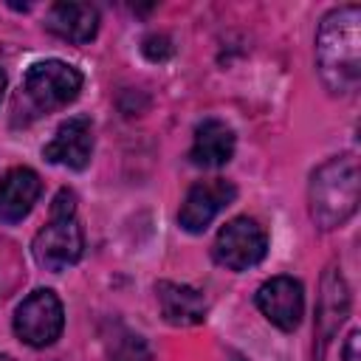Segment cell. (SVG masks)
Wrapping results in <instances>:
<instances>
[{
	"label": "cell",
	"mask_w": 361,
	"mask_h": 361,
	"mask_svg": "<svg viewBox=\"0 0 361 361\" xmlns=\"http://www.w3.org/2000/svg\"><path fill=\"white\" fill-rule=\"evenodd\" d=\"M0 361H14V358H8V355H0Z\"/></svg>",
	"instance_id": "44dd1931"
},
{
	"label": "cell",
	"mask_w": 361,
	"mask_h": 361,
	"mask_svg": "<svg viewBox=\"0 0 361 361\" xmlns=\"http://www.w3.org/2000/svg\"><path fill=\"white\" fill-rule=\"evenodd\" d=\"M42 155L51 164L68 166V169H85L93 155V124L87 116H73L59 124L54 138L45 144Z\"/></svg>",
	"instance_id": "30bf717a"
},
{
	"label": "cell",
	"mask_w": 361,
	"mask_h": 361,
	"mask_svg": "<svg viewBox=\"0 0 361 361\" xmlns=\"http://www.w3.org/2000/svg\"><path fill=\"white\" fill-rule=\"evenodd\" d=\"M113 361H149V353H147V344L138 338V336H124L116 341V347L110 350Z\"/></svg>",
	"instance_id": "9a60e30c"
},
{
	"label": "cell",
	"mask_w": 361,
	"mask_h": 361,
	"mask_svg": "<svg viewBox=\"0 0 361 361\" xmlns=\"http://www.w3.org/2000/svg\"><path fill=\"white\" fill-rule=\"evenodd\" d=\"M82 82L85 79H82L79 68H73L62 59H42L25 71L23 90H25V99L39 113H51V110L71 104L79 96Z\"/></svg>",
	"instance_id": "3957f363"
},
{
	"label": "cell",
	"mask_w": 361,
	"mask_h": 361,
	"mask_svg": "<svg viewBox=\"0 0 361 361\" xmlns=\"http://www.w3.org/2000/svg\"><path fill=\"white\" fill-rule=\"evenodd\" d=\"M3 90H6V71L0 68V99H3Z\"/></svg>",
	"instance_id": "d6986e66"
},
{
	"label": "cell",
	"mask_w": 361,
	"mask_h": 361,
	"mask_svg": "<svg viewBox=\"0 0 361 361\" xmlns=\"http://www.w3.org/2000/svg\"><path fill=\"white\" fill-rule=\"evenodd\" d=\"M350 313V290L347 282L341 276V271L336 265L327 268V274L322 276V293H319V305H316V336H319V350L316 358H324V347L330 344V338L336 336V330L344 324Z\"/></svg>",
	"instance_id": "9c48e42d"
},
{
	"label": "cell",
	"mask_w": 361,
	"mask_h": 361,
	"mask_svg": "<svg viewBox=\"0 0 361 361\" xmlns=\"http://www.w3.org/2000/svg\"><path fill=\"white\" fill-rule=\"evenodd\" d=\"M144 54H147L152 62H158V59H166V56L172 54V45H169V39H166V37L152 34V37H147V39H144Z\"/></svg>",
	"instance_id": "e0dca14e"
},
{
	"label": "cell",
	"mask_w": 361,
	"mask_h": 361,
	"mask_svg": "<svg viewBox=\"0 0 361 361\" xmlns=\"http://www.w3.org/2000/svg\"><path fill=\"white\" fill-rule=\"evenodd\" d=\"M268 251V234L254 217H234L228 220L212 245L214 259L228 271H248L262 262Z\"/></svg>",
	"instance_id": "5b68a950"
},
{
	"label": "cell",
	"mask_w": 361,
	"mask_h": 361,
	"mask_svg": "<svg viewBox=\"0 0 361 361\" xmlns=\"http://www.w3.org/2000/svg\"><path fill=\"white\" fill-rule=\"evenodd\" d=\"M51 217H76V195L71 189H59L51 203Z\"/></svg>",
	"instance_id": "2e32d148"
},
{
	"label": "cell",
	"mask_w": 361,
	"mask_h": 361,
	"mask_svg": "<svg viewBox=\"0 0 361 361\" xmlns=\"http://www.w3.org/2000/svg\"><path fill=\"white\" fill-rule=\"evenodd\" d=\"M361 8L338 6L316 34V68L330 93H353L361 79Z\"/></svg>",
	"instance_id": "6da1fadb"
},
{
	"label": "cell",
	"mask_w": 361,
	"mask_h": 361,
	"mask_svg": "<svg viewBox=\"0 0 361 361\" xmlns=\"http://www.w3.org/2000/svg\"><path fill=\"white\" fill-rule=\"evenodd\" d=\"M307 203L310 217L322 231L344 226L358 209V161L353 155L324 161L310 175Z\"/></svg>",
	"instance_id": "7a4b0ae2"
},
{
	"label": "cell",
	"mask_w": 361,
	"mask_h": 361,
	"mask_svg": "<svg viewBox=\"0 0 361 361\" xmlns=\"http://www.w3.org/2000/svg\"><path fill=\"white\" fill-rule=\"evenodd\" d=\"M155 293H158L161 316L175 327H192L206 319V299L197 288L164 279L155 285Z\"/></svg>",
	"instance_id": "5bb4252c"
},
{
	"label": "cell",
	"mask_w": 361,
	"mask_h": 361,
	"mask_svg": "<svg viewBox=\"0 0 361 361\" xmlns=\"http://www.w3.org/2000/svg\"><path fill=\"white\" fill-rule=\"evenodd\" d=\"M234 155V130L220 118H206L195 127L189 161L203 169H217Z\"/></svg>",
	"instance_id": "4fadbf2b"
},
{
	"label": "cell",
	"mask_w": 361,
	"mask_h": 361,
	"mask_svg": "<svg viewBox=\"0 0 361 361\" xmlns=\"http://www.w3.org/2000/svg\"><path fill=\"white\" fill-rule=\"evenodd\" d=\"M85 234L76 217H51L31 240V254L45 271H65L82 259Z\"/></svg>",
	"instance_id": "8992f818"
},
{
	"label": "cell",
	"mask_w": 361,
	"mask_h": 361,
	"mask_svg": "<svg viewBox=\"0 0 361 361\" xmlns=\"http://www.w3.org/2000/svg\"><path fill=\"white\" fill-rule=\"evenodd\" d=\"M231 361H248V358H243V355H237V353H234V355H231Z\"/></svg>",
	"instance_id": "ffe728a7"
},
{
	"label": "cell",
	"mask_w": 361,
	"mask_h": 361,
	"mask_svg": "<svg viewBox=\"0 0 361 361\" xmlns=\"http://www.w3.org/2000/svg\"><path fill=\"white\" fill-rule=\"evenodd\" d=\"M259 313L279 330H296L305 313V290L293 276H271L257 290Z\"/></svg>",
	"instance_id": "ba28073f"
},
{
	"label": "cell",
	"mask_w": 361,
	"mask_h": 361,
	"mask_svg": "<svg viewBox=\"0 0 361 361\" xmlns=\"http://www.w3.org/2000/svg\"><path fill=\"white\" fill-rule=\"evenodd\" d=\"M237 197V186L226 178H209V180H197L186 197L183 206L178 212V223L183 231L189 234H200L206 231V226L226 209L231 206Z\"/></svg>",
	"instance_id": "52a82bcc"
},
{
	"label": "cell",
	"mask_w": 361,
	"mask_h": 361,
	"mask_svg": "<svg viewBox=\"0 0 361 361\" xmlns=\"http://www.w3.org/2000/svg\"><path fill=\"white\" fill-rule=\"evenodd\" d=\"M65 327V310L59 296L51 288L28 293L14 310V333L28 347H48L59 338Z\"/></svg>",
	"instance_id": "277c9868"
},
{
	"label": "cell",
	"mask_w": 361,
	"mask_h": 361,
	"mask_svg": "<svg viewBox=\"0 0 361 361\" xmlns=\"http://www.w3.org/2000/svg\"><path fill=\"white\" fill-rule=\"evenodd\" d=\"M358 344H361V333H358V330H353V333L347 336V344H344V350H341V355H344V361H361V353H358Z\"/></svg>",
	"instance_id": "ac0fdd59"
},
{
	"label": "cell",
	"mask_w": 361,
	"mask_h": 361,
	"mask_svg": "<svg viewBox=\"0 0 361 361\" xmlns=\"http://www.w3.org/2000/svg\"><path fill=\"white\" fill-rule=\"evenodd\" d=\"M42 180L28 166H14L0 178V223H20L39 200Z\"/></svg>",
	"instance_id": "8fae6325"
},
{
	"label": "cell",
	"mask_w": 361,
	"mask_h": 361,
	"mask_svg": "<svg viewBox=\"0 0 361 361\" xmlns=\"http://www.w3.org/2000/svg\"><path fill=\"white\" fill-rule=\"evenodd\" d=\"M45 25H48V31L56 34L59 39L85 45V42H90V39L96 37V31H99V11H96V6H90V3L62 0V3H54V6H51Z\"/></svg>",
	"instance_id": "7c38bea8"
}]
</instances>
